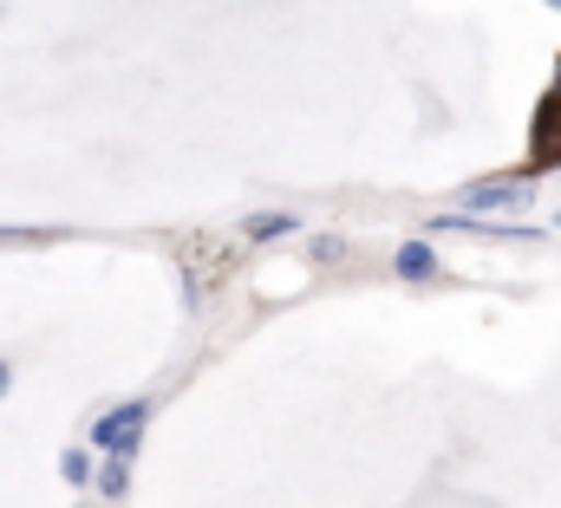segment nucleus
<instances>
[{
  "mask_svg": "<svg viewBox=\"0 0 561 508\" xmlns=\"http://www.w3.org/2000/svg\"><path fill=\"white\" fill-rule=\"evenodd\" d=\"M144 424H150V404L131 397V404H118V411H105L99 424H92V443L105 450V457H131L144 437Z\"/></svg>",
  "mask_w": 561,
  "mask_h": 508,
  "instance_id": "nucleus-1",
  "label": "nucleus"
},
{
  "mask_svg": "<svg viewBox=\"0 0 561 508\" xmlns=\"http://www.w3.org/2000/svg\"><path fill=\"white\" fill-rule=\"evenodd\" d=\"M561 163V85L536 105V125H529V170H556Z\"/></svg>",
  "mask_w": 561,
  "mask_h": 508,
  "instance_id": "nucleus-2",
  "label": "nucleus"
},
{
  "mask_svg": "<svg viewBox=\"0 0 561 508\" xmlns=\"http://www.w3.org/2000/svg\"><path fill=\"white\" fill-rule=\"evenodd\" d=\"M523 196H529L523 183H470V189H463V203H470V209H516Z\"/></svg>",
  "mask_w": 561,
  "mask_h": 508,
  "instance_id": "nucleus-3",
  "label": "nucleus"
},
{
  "mask_svg": "<svg viewBox=\"0 0 561 508\" xmlns=\"http://www.w3.org/2000/svg\"><path fill=\"white\" fill-rule=\"evenodd\" d=\"M392 267H399L405 280H431V274H437V254H431V242H405V249L392 254Z\"/></svg>",
  "mask_w": 561,
  "mask_h": 508,
  "instance_id": "nucleus-4",
  "label": "nucleus"
},
{
  "mask_svg": "<svg viewBox=\"0 0 561 508\" xmlns=\"http://www.w3.org/2000/svg\"><path fill=\"white\" fill-rule=\"evenodd\" d=\"M300 222L287 216V209H262V216H249V242H275V235H294Z\"/></svg>",
  "mask_w": 561,
  "mask_h": 508,
  "instance_id": "nucleus-5",
  "label": "nucleus"
},
{
  "mask_svg": "<svg viewBox=\"0 0 561 508\" xmlns=\"http://www.w3.org/2000/svg\"><path fill=\"white\" fill-rule=\"evenodd\" d=\"M59 476H66L72 489H85V483H92V457H85V450H66V457H59ZM92 489H99V483H92Z\"/></svg>",
  "mask_w": 561,
  "mask_h": 508,
  "instance_id": "nucleus-6",
  "label": "nucleus"
},
{
  "mask_svg": "<svg viewBox=\"0 0 561 508\" xmlns=\"http://www.w3.org/2000/svg\"><path fill=\"white\" fill-rule=\"evenodd\" d=\"M125 483H131V470H125V457H112V463H105V476H99V496H112V503H118V496H125Z\"/></svg>",
  "mask_w": 561,
  "mask_h": 508,
  "instance_id": "nucleus-7",
  "label": "nucleus"
},
{
  "mask_svg": "<svg viewBox=\"0 0 561 508\" xmlns=\"http://www.w3.org/2000/svg\"><path fill=\"white\" fill-rule=\"evenodd\" d=\"M7 384H13V366H7V359H0V391H7Z\"/></svg>",
  "mask_w": 561,
  "mask_h": 508,
  "instance_id": "nucleus-8",
  "label": "nucleus"
}]
</instances>
